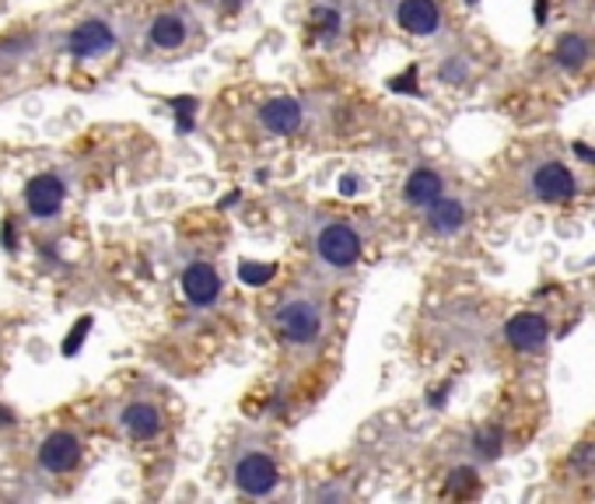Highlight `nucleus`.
<instances>
[{"mask_svg": "<svg viewBox=\"0 0 595 504\" xmlns=\"http://www.w3.org/2000/svg\"><path fill=\"white\" fill-rule=\"evenodd\" d=\"M81 463V442L71 431H53L39 445V466L47 473H71Z\"/></svg>", "mask_w": 595, "mask_h": 504, "instance_id": "nucleus-10", "label": "nucleus"}, {"mask_svg": "<svg viewBox=\"0 0 595 504\" xmlns=\"http://www.w3.org/2000/svg\"><path fill=\"white\" fill-rule=\"evenodd\" d=\"M473 484H476L473 470H455V473H452V480H449V491H452V494H466Z\"/></svg>", "mask_w": 595, "mask_h": 504, "instance_id": "nucleus-21", "label": "nucleus"}, {"mask_svg": "<svg viewBox=\"0 0 595 504\" xmlns=\"http://www.w3.org/2000/svg\"><path fill=\"white\" fill-rule=\"evenodd\" d=\"M63 196H68V186H63L60 175L42 172V175H32L29 186H25V207H29L32 217L47 222V217H57V214H60Z\"/></svg>", "mask_w": 595, "mask_h": 504, "instance_id": "nucleus-8", "label": "nucleus"}, {"mask_svg": "<svg viewBox=\"0 0 595 504\" xmlns=\"http://www.w3.org/2000/svg\"><path fill=\"white\" fill-rule=\"evenodd\" d=\"M308 246H312V256L322 270L347 274L350 267H358V259L365 253V235L347 217L312 214L308 217Z\"/></svg>", "mask_w": 595, "mask_h": 504, "instance_id": "nucleus-2", "label": "nucleus"}, {"mask_svg": "<svg viewBox=\"0 0 595 504\" xmlns=\"http://www.w3.org/2000/svg\"><path fill=\"white\" fill-rule=\"evenodd\" d=\"M88 330H92V316H81V319H78V326L71 330V337L63 340V358L78 354V350H81V343H84V333H88Z\"/></svg>", "mask_w": 595, "mask_h": 504, "instance_id": "nucleus-20", "label": "nucleus"}, {"mask_svg": "<svg viewBox=\"0 0 595 504\" xmlns=\"http://www.w3.org/2000/svg\"><path fill=\"white\" fill-rule=\"evenodd\" d=\"M274 330L284 347L291 350H312L326 333V301L316 288H295L288 291L274 309Z\"/></svg>", "mask_w": 595, "mask_h": 504, "instance_id": "nucleus-1", "label": "nucleus"}, {"mask_svg": "<svg viewBox=\"0 0 595 504\" xmlns=\"http://www.w3.org/2000/svg\"><path fill=\"white\" fill-rule=\"evenodd\" d=\"M424 222L431 235L452 238L466 228V204H462L459 196H438L431 207H424Z\"/></svg>", "mask_w": 595, "mask_h": 504, "instance_id": "nucleus-12", "label": "nucleus"}, {"mask_svg": "<svg viewBox=\"0 0 595 504\" xmlns=\"http://www.w3.org/2000/svg\"><path fill=\"white\" fill-rule=\"evenodd\" d=\"M308 29H316L319 35H334V32L340 29V11L319 4L312 14H308Z\"/></svg>", "mask_w": 595, "mask_h": 504, "instance_id": "nucleus-18", "label": "nucleus"}, {"mask_svg": "<svg viewBox=\"0 0 595 504\" xmlns=\"http://www.w3.org/2000/svg\"><path fill=\"white\" fill-rule=\"evenodd\" d=\"M256 120L274 137H295L308 123V105L301 99H270L259 105Z\"/></svg>", "mask_w": 595, "mask_h": 504, "instance_id": "nucleus-5", "label": "nucleus"}, {"mask_svg": "<svg viewBox=\"0 0 595 504\" xmlns=\"http://www.w3.org/2000/svg\"><path fill=\"white\" fill-rule=\"evenodd\" d=\"M501 445H504L501 428H483V431L473 438V452H476L480 459H497V455H501Z\"/></svg>", "mask_w": 595, "mask_h": 504, "instance_id": "nucleus-17", "label": "nucleus"}, {"mask_svg": "<svg viewBox=\"0 0 595 504\" xmlns=\"http://www.w3.org/2000/svg\"><path fill=\"white\" fill-rule=\"evenodd\" d=\"M588 60H592V39H585L582 32L561 35L557 50H554V63L561 71H582Z\"/></svg>", "mask_w": 595, "mask_h": 504, "instance_id": "nucleus-16", "label": "nucleus"}, {"mask_svg": "<svg viewBox=\"0 0 595 504\" xmlns=\"http://www.w3.org/2000/svg\"><path fill=\"white\" fill-rule=\"evenodd\" d=\"M68 47L74 56L81 60H92V56H102L116 47V32L105 25V21H84V25H78L68 39Z\"/></svg>", "mask_w": 595, "mask_h": 504, "instance_id": "nucleus-14", "label": "nucleus"}, {"mask_svg": "<svg viewBox=\"0 0 595 504\" xmlns=\"http://www.w3.org/2000/svg\"><path fill=\"white\" fill-rule=\"evenodd\" d=\"M355 186H358V179L355 175H347V179L340 183V193H355Z\"/></svg>", "mask_w": 595, "mask_h": 504, "instance_id": "nucleus-23", "label": "nucleus"}, {"mask_svg": "<svg viewBox=\"0 0 595 504\" xmlns=\"http://www.w3.org/2000/svg\"><path fill=\"white\" fill-rule=\"evenodd\" d=\"M466 4H476V0H466Z\"/></svg>", "mask_w": 595, "mask_h": 504, "instance_id": "nucleus-27", "label": "nucleus"}, {"mask_svg": "<svg viewBox=\"0 0 595 504\" xmlns=\"http://www.w3.org/2000/svg\"><path fill=\"white\" fill-rule=\"evenodd\" d=\"M4 246L14 249V222H4Z\"/></svg>", "mask_w": 595, "mask_h": 504, "instance_id": "nucleus-22", "label": "nucleus"}, {"mask_svg": "<svg viewBox=\"0 0 595 504\" xmlns=\"http://www.w3.org/2000/svg\"><path fill=\"white\" fill-rule=\"evenodd\" d=\"M277 270L270 267V263H242V267H238V277L242 280H246V284H267L270 277H274Z\"/></svg>", "mask_w": 595, "mask_h": 504, "instance_id": "nucleus-19", "label": "nucleus"}, {"mask_svg": "<svg viewBox=\"0 0 595 504\" xmlns=\"http://www.w3.org/2000/svg\"><path fill=\"white\" fill-rule=\"evenodd\" d=\"M14 418H11V410H4V407H0V428H8Z\"/></svg>", "mask_w": 595, "mask_h": 504, "instance_id": "nucleus-25", "label": "nucleus"}, {"mask_svg": "<svg viewBox=\"0 0 595 504\" xmlns=\"http://www.w3.org/2000/svg\"><path fill=\"white\" fill-rule=\"evenodd\" d=\"M165 418H162V410L147 403V400H134V403H126L120 410V428L130 434V438H137V442H151V438H158Z\"/></svg>", "mask_w": 595, "mask_h": 504, "instance_id": "nucleus-13", "label": "nucleus"}, {"mask_svg": "<svg viewBox=\"0 0 595 504\" xmlns=\"http://www.w3.org/2000/svg\"><path fill=\"white\" fill-rule=\"evenodd\" d=\"M193 35V21L189 14L183 11H165L151 21V29H147V39H151V47L154 50H165V53H175V50H183L186 42Z\"/></svg>", "mask_w": 595, "mask_h": 504, "instance_id": "nucleus-11", "label": "nucleus"}, {"mask_svg": "<svg viewBox=\"0 0 595 504\" xmlns=\"http://www.w3.org/2000/svg\"><path fill=\"white\" fill-rule=\"evenodd\" d=\"M575 151H578V155H582L585 162H595V151H588L585 144H575Z\"/></svg>", "mask_w": 595, "mask_h": 504, "instance_id": "nucleus-24", "label": "nucleus"}, {"mask_svg": "<svg viewBox=\"0 0 595 504\" xmlns=\"http://www.w3.org/2000/svg\"><path fill=\"white\" fill-rule=\"evenodd\" d=\"M238 4H242V0H225V8H232V11H235Z\"/></svg>", "mask_w": 595, "mask_h": 504, "instance_id": "nucleus-26", "label": "nucleus"}, {"mask_svg": "<svg viewBox=\"0 0 595 504\" xmlns=\"http://www.w3.org/2000/svg\"><path fill=\"white\" fill-rule=\"evenodd\" d=\"M222 274H217V267H211V263H189V267L183 270V295L189 305H196V309H211V305L222 301Z\"/></svg>", "mask_w": 595, "mask_h": 504, "instance_id": "nucleus-7", "label": "nucleus"}, {"mask_svg": "<svg viewBox=\"0 0 595 504\" xmlns=\"http://www.w3.org/2000/svg\"><path fill=\"white\" fill-rule=\"evenodd\" d=\"M438 196H445V183H442V175H438L434 168H413L410 172V179H407V186H403V200L410 204V207H431Z\"/></svg>", "mask_w": 595, "mask_h": 504, "instance_id": "nucleus-15", "label": "nucleus"}, {"mask_svg": "<svg viewBox=\"0 0 595 504\" xmlns=\"http://www.w3.org/2000/svg\"><path fill=\"white\" fill-rule=\"evenodd\" d=\"M504 340L522 350V354H540L550 343V322L536 312H519L504 322Z\"/></svg>", "mask_w": 595, "mask_h": 504, "instance_id": "nucleus-9", "label": "nucleus"}, {"mask_svg": "<svg viewBox=\"0 0 595 504\" xmlns=\"http://www.w3.org/2000/svg\"><path fill=\"white\" fill-rule=\"evenodd\" d=\"M392 18L407 35H417V39H434L442 32V21H445L438 0H396Z\"/></svg>", "mask_w": 595, "mask_h": 504, "instance_id": "nucleus-6", "label": "nucleus"}, {"mask_svg": "<svg viewBox=\"0 0 595 504\" xmlns=\"http://www.w3.org/2000/svg\"><path fill=\"white\" fill-rule=\"evenodd\" d=\"M232 484L246 497H270L280 484V466L274 452L256 442L238 445L232 455Z\"/></svg>", "mask_w": 595, "mask_h": 504, "instance_id": "nucleus-3", "label": "nucleus"}, {"mask_svg": "<svg viewBox=\"0 0 595 504\" xmlns=\"http://www.w3.org/2000/svg\"><path fill=\"white\" fill-rule=\"evenodd\" d=\"M522 189L540 204H571L578 196V175L561 158H540L525 168Z\"/></svg>", "mask_w": 595, "mask_h": 504, "instance_id": "nucleus-4", "label": "nucleus"}]
</instances>
